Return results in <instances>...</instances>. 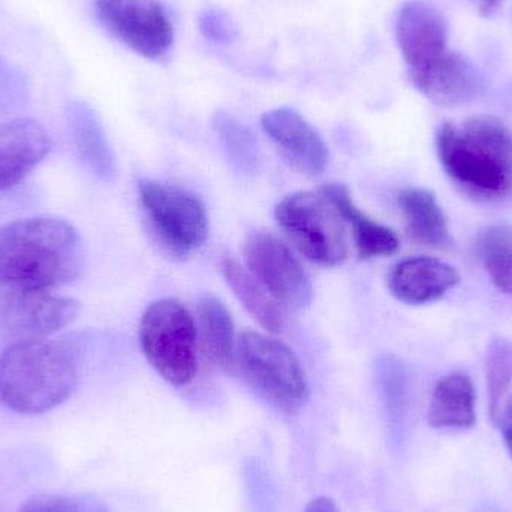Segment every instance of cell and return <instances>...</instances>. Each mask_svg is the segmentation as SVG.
Returning a JSON list of instances; mask_svg holds the SVG:
<instances>
[{
	"instance_id": "cell-1",
	"label": "cell",
	"mask_w": 512,
	"mask_h": 512,
	"mask_svg": "<svg viewBox=\"0 0 512 512\" xmlns=\"http://www.w3.org/2000/svg\"><path fill=\"white\" fill-rule=\"evenodd\" d=\"M83 242L69 222L27 218L0 227V286L51 291L83 270Z\"/></svg>"
},
{
	"instance_id": "cell-2",
	"label": "cell",
	"mask_w": 512,
	"mask_h": 512,
	"mask_svg": "<svg viewBox=\"0 0 512 512\" xmlns=\"http://www.w3.org/2000/svg\"><path fill=\"white\" fill-rule=\"evenodd\" d=\"M439 161L469 198L498 203L512 195V129L493 116L448 122L436 135Z\"/></svg>"
},
{
	"instance_id": "cell-3",
	"label": "cell",
	"mask_w": 512,
	"mask_h": 512,
	"mask_svg": "<svg viewBox=\"0 0 512 512\" xmlns=\"http://www.w3.org/2000/svg\"><path fill=\"white\" fill-rule=\"evenodd\" d=\"M78 382L75 354L47 339L18 340L0 355V403L23 415L62 405Z\"/></svg>"
},
{
	"instance_id": "cell-4",
	"label": "cell",
	"mask_w": 512,
	"mask_h": 512,
	"mask_svg": "<svg viewBox=\"0 0 512 512\" xmlns=\"http://www.w3.org/2000/svg\"><path fill=\"white\" fill-rule=\"evenodd\" d=\"M140 343L153 369L174 387L194 381L198 370V331L194 316L174 298L147 307L140 322Z\"/></svg>"
},
{
	"instance_id": "cell-5",
	"label": "cell",
	"mask_w": 512,
	"mask_h": 512,
	"mask_svg": "<svg viewBox=\"0 0 512 512\" xmlns=\"http://www.w3.org/2000/svg\"><path fill=\"white\" fill-rule=\"evenodd\" d=\"M236 367L267 402L286 414L300 411L309 399L300 361L280 340L245 331L237 345Z\"/></svg>"
},
{
	"instance_id": "cell-6",
	"label": "cell",
	"mask_w": 512,
	"mask_h": 512,
	"mask_svg": "<svg viewBox=\"0 0 512 512\" xmlns=\"http://www.w3.org/2000/svg\"><path fill=\"white\" fill-rule=\"evenodd\" d=\"M274 216L283 233L309 261L336 267L348 258L346 224L321 192L288 195L277 204Z\"/></svg>"
},
{
	"instance_id": "cell-7",
	"label": "cell",
	"mask_w": 512,
	"mask_h": 512,
	"mask_svg": "<svg viewBox=\"0 0 512 512\" xmlns=\"http://www.w3.org/2000/svg\"><path fill=\"white\" fill-rule=\"evenodd\" d=\"M138 195L159 245L177 258L191 256L206 243V207L191 192L158 180H140Z\"/></svg>"
},
{
	"instance_id": "cell-8",
	"label": "cell",
	"mask_w": 512,
	"mask_h": 512,
	"mask_svg": "<svg viewBox=\"0 0 512 512\" xmlns=\"http://www.w3.org/2000/svg\"><path fill=\"white\" fill-rule=\"evenodd\" d=\"M95 12L114 38L146 59H159L173 45V23L158 0H95Z\"/></svg>"
},
{
	"instance_id": "cell-9",
	"label": "cell",
	"mask_w": 512,
	"mask_h": 512,
	"mask_svg": "<svg viewBox=\"0 0 512 512\" xmlns=\"http://www.w3.org/2000/svg\"><path fill=\"white\" fill-rule=\"evenodd\" d=\"M245 259L252 276L283 309H304L312 300V283L300 259L270 231H255L246 240Z\"/></svg>"
},
{
	"instance_id": "cell-10",
	"label": "cell",
	"mask_w": 512,
	"mask_h": 512,
	"mask_svg": "<svg viewBox=\"0 0 512 512\" xmlns=\"http://www.w3.org/2000/svg\"><path fill=\"white\" fill-rule=\"evenodd\" d=\"M80 304L50 291L5 288L0 291V336L47 339L77 319Z\"/></svg>"
},
{
	"instance_id": "cell-11",
	"label": "cell",
	"mask_w": 512,
	"mask_h": 512,
	"mask_svg": "<svg viewBox=\"0 0 512 512\" xmlns=\"http://www.w3.org/2000/svg\"><path fill=\"white\" fill-rule=\"evenodd\" d=\"M396 38L412 84L429 74L451 51L448 21L426 0H409L400 8Z\"/></svg>"
},
{
	"instance_id": "cell-12",
	"label": "cell",
	"mask_w": 512,
	"mask_h": 512,
	"mask_svg": "<svg viewBox=\"0 0 512 512\" xmlns=\"http://www.w3.org/2000/svg\"><path fill=\"white\" fill-rule=\"evenodd\" d=\"M261 125L294 170L309 177L324 173L328 162L327 146L297 111L288 107L274 108L261 117Z\"/></svg>"
},
{
	"instance_id": "cell-13",
	"label": "cell",
	"mask_w": 512,
	"mask_h": 512,
	"mask_svg": "<svg viewBox=\"0 0 512 512\" xmlns=\"http://www.w3.org/2000/svg\"><path fill=\"white\" fill-rule=\"evenodd\" d=\"M47 129L33 119L0 125V192L23 182L50 153Z\"/></svg>"
},
{
	"instance_id": "cell-14",
	"label": "cell",
	"mask_w": 512,
	"mask_h": 512,
	"mask_svg": "<svg viewBox=\"0 0 512 512\" xmlns=\"http://www.w3.org/2000/svg\"><path fill=\"white\" fill-rule=\"evenodd\" d=\"M460 280L453 265L430 256H415L397 262L387 283L391 294L402 303L426 304L444 297Z\"/></svg>"
},
{
	"instance_id": "cell-15",
	"label": "cell",
	"mask_w": 512,
	"mask_h": 512,
	"mask_svg": "<svg viewBox=\"0 0 512 512\" xmlns=\"http://www.w3.org/2000/svg\"><path fill=\"white\" fill-rule=\"evenodd\" d=\"M414 86L441 107H460L483 96L487 81L472 60L457 51H450Z\"/></svg>"
},
{
	"instance_id": "cell-16",
	"label": "cell",
	"mask_w": 512,
	"mask_h": 512,
	"mask_svg": "<svg viewBox=\"0 0 512 512\" xmlns=\"http://www.w3.org/2000/svg\"><path fill=\"white\" fill-rule=\"evenodd\" d=\"M322 195L336 207L343 222L351 227L358 256L363 259L384 258L396 254L400 240L391 228L373 221L361 212L349 194L346 186L328 183L321 188Z\"/></svg>"
},
{
	"instance_id": "cell-17",
	"label": "cell",
	"mask_w": 512,
	"mask_h": 512,
	"mask_svg": "<svg viewBox=\"0 0 512 512\" xmlns=\"http://www.w3.org/2000/svg\"><path fill=\"white\" fill-rule=\"evenodd\" d=\"M397 204L414 242L435 249L453 245L447 216L433 192L423 188H405L397 194Z\"/></svg>"
},
{
	"instance_id": "cell-18",
	"label": "cell",
	"mask_w": 512,
	"mask_h": 512,
	"mask_svg": "<svg viewBox=\"0 0 512 512\" xmlns=\"http://www.w3.org/2000/svg\"><path fill=\"white\" fill-rule=\"evenodd\" d=\"M433 429L465 430L475 426V387L465 373H450L433 388L429 406Z\"/></svg>"
},
{
	"instance_id": "cell-19",
	"label": "cell",
	"mask_w": 512,
	"mask_h": 512,
	"mask_svg": "<svg viewBox=\"0 0 512 512\" xmlns=\"http://www.w3.org/2000/svg\"><path fill=\"white\" fill-rule=\"evenodd\" d=\"M198 339L204 357L219 369H236L234 321L227 306L216 297L201 298L197 307Z\"/></svg>"
},
{
	"instance_id": "cell-20",
	"label": "cell",
	"mask_w": 512,
	"mask_h": 512,
	"mask_svg": "<svg viewBox=\"0 0 512 512\" xmlns=\"http://www.w3.org/2000/svg\"><path fill=\"white\" fill-rule=\"evenodd\" d=\"M68 120L72 140L81 161L99 179H113L116 174V162L95 111L83 102H75L69 107Z\"/></svg>"
},
{
	"instance_id": "cell-21",
	"label": "cell",
	"mask_w": 512,
	"mask_h": 512,
	"mask_svg": "<svg viewBox=\"0 0 512 512\" xmlns=\"http://www.w3.org/2000/svg\"><path fill=\"white\" fill-rule=\"evenodd\" d=\"M222 274L228 286L233 289L240 303L270 333H280L285 327L283 307L274 300L273 295L245 270L236 259L224 258L221 262Z\"/></svg>"
},
{
	"instance_id": "cell-22",
	"label": "cell",
	"mask_w": 512,
	"mask_h": 512,
	"mask_svg": "<svg viewBox=\"0 0 512 512\" xmlns=\"http://www.w3.org/2000/svg\"><path fill=\"white\" fill-rule=\"evenodd\" d=\"M475 255L496 288L512 294V228L493 225L478 234Z\"/></svg>"
},
{
	"instance_id": "cell-23",
	"label": "cell",
	"mask_w": 512,
	"mask_h": 512,
	"mask_svg": "<svg viewBox=\"0 0 512 512\" xmlns=\"http://www.w3.org/2000/svg\"><path fill=\"white\" fill-rule=\"evenodd\" d=\"M379 390L388 417L394 427L403 426L411 402V381L408 369L394 357H382L378 363Z\"/></svg>"
},
{
	"instance_id": "cell-24",
	"label": "cell",
	"mask_w": 512,
	"mask_h": 512,
	"mask_svg": "<svg viewBox=\"0 0 512 512\" xmlns=\"http://www.w3.org/2000/svg\"><path fill=\"white\" fill-rule=\"evenodd\" d=\"M487 396H489L490 420L498 426L502 403L512 385V342L493 339L486 358Z\"/></svg>"
},
{
	"instance_id": "cell-25",
	"label": "cell",
	"mask_w": 512,
	"mask_h": 512,
	"mask_svg": "<svg viewBox=\"0 0 512 512\" xmlns=\"http://www.w3.org/2000/svg\"><path fill=\"white\" fill-rule=\"evenodd\" d=\"M213 128L224 143L230 161L245 173L255 171L259 162V152L251 129L246 128L242 122L225 111H219L213 117Z\"/></svg>"
},
{
	"instance_id": "cell-26",
	"label": "cell",
	"mask_w": 512,
	"mask_h": 512,
	"mask_svg": "<svg viewBox=\"0 0 512 512\" xmlns=\"http://www.w3.org/2000/svg\"><path fill=\"white\" fill-rule=\"evenodd\" d=\"M18 512H111L93 496L42 495L29 499Z\"/></svg>"
},
{
	"instance_id": "cell-27",
	"label": "cell",
	"mask_w": 512,
	"mask_h": 512,
	"mask_svg": "<svg viewBox=\"0 0 512 512\" xmlns=\"http://www.w3.org/2000/svg\"><path fill=\"white\" fill-rule=\"evenodd\" d=\"M198 26L206 38L219 44H231L239 35L237 24L233 18L221 9L209 8L201 12Z\"/></svg>"
},
{
	"instance_id": "cell-28",
	"label": "cell",
	"mask_w": 512,
	"mask_h": 512,
	"mask_svg": "<svg viewBox=\"0 0 512 512\" xmlns=\"http://www.w3.org/2000/svg\"><path fill=\"white\" fill-rule=\"evenodd\" d=\"M498 426L501 427L502 436H504L505 447L512 457V397L502 408L501 418Z\"/></svg>"
},
{
	"instance_id": "cell-29",
	"label": "cell",
	"mask_w": 512,
	"mask_h": 512,
	"mask_svg": "<svg viewBox=\"0 0 512 512\" xmlns=\"http://www.w3.org/2000/svg\"><path fill=\"white\" fill-rule=\"evenodd\" d=\"M304 512H339L333 499L330 498H316L310 502Z\"/></svg>"
},
{
	"instance_id": "cell-30",
	"label": "cell",
	"mask_w": 512,
	"mask_h": 512,
	"mask_svg": "<svg viewBox=\"0 0 512 512\" xmlns=\"http://www.w3.org/2000/svg\"><path fill=\"white\" fill-rule=\"evenodd\" d=\"M481 9H483V14L490 15L496 8H498L501 0H481Z\"/></svg>"
}]
</instances>
